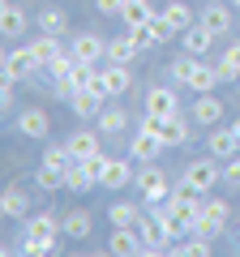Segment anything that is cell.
Wrapping results in <instances>:
<instances>
[{
	"mask_svg": "<svg viewBox=\"0 0 240 257\" xmlns=\"http://www.w3.org/2000/svg\"><path fill=\"white\" fill-rule=\"evenodd\" d=\"M142 128L159 133L163 146H185L189 142V124L180 120V111H176V116H142Z\"/></svg>",
	"mask_w": 240,
	"mask_h": 257,
	"instance_id": "1",
	"label": "cell"
},
{
	"mask_svg": "<svg viewBox=\"0 0 240 257\" xmlns=\"http://www.w3.org/2000/svg\"><path fill=\"white\" fill-rule=\"evenodd\" d=\"M133 184H138V193H142V202H150V206H159L163 197H172V184H167V176L159 172L155 163H146L138 176H133Z\"/></svg>",
	"mask_w": 240,
	"mask_h": 257,
	"instance_id": "2",
	"label": "cell"
},
{
	"mask_svg": "<svg viewBox=\"0 0 240 257\" xmlns=\"http://www.w3.org/2000/svg\"><path fill=\"white\" fill-rule=\"evenodd\" d=\"M219 176H223V172H219V163H214V155H206V159H193V163L185 167V184H189V189H197L202 197L214 189V184H219Z\"/></svg>",
	"mask_w": 240,
	"mask_h": 257,
	"instance_id": "3",
	"label": "cell"
},
{
	"mask_svg": "<svg viewBox=\"0 0 240 257\" xmlns=\"http://www.w3.org/2000/svg\"><path fill=\"white\" fill-rule=\"evenodd\" d=\"M223 223H227V202H219V197H210V202H202V219H197V236L214 240L223 231Z\"/></svg>",
	"mask_w": 240,
	"mask_h": 257,
	"instance_id": "4",
	"label": "cell"
},
{
	"mask_svg": "<svg viewBox=\"0 0 240 257\" xmlns=\"http://www.w3.org/2000/svg\"><path fill=\"white\" fill-rule=\"evenodd\" d=\"M35 69H43L39 64V56H35V47H13L9 56H5V77H13V82H22V77H30Z\"/></svg>",
	"mask_w": 240,
	"mask_h": 257,
	"instance_id": "5",
	"label": "cell"
},
{
	"mask_svg": "<svg viewBox=\"0 0 240 257\" xmlns=\"http://www.w3.org/2000/svg\"><path fill=\"white\" fill-rule=\"evenodd\" d=\"M180 111V99H176L172 86H155L146 90V116H176Z\"/></svg>",
	"mask_w": 240,
	"mask_h": 257,
	"instance_id": "6",
	"label": "cell"
},
{
	"mask_svg": "<svg viewBox=\"0 0 240 257\" xmlns=\"http://www.w3.org/2000/svg\"><path fill=\"white\" fill-rule=\"evenodd\" d=\"M159 150H163V142H159V133H150V128H142L138 138L129 142V159L133 163H155Z\"/></svg>",
	"mask_w": 240,
	"mask_h": 257,
	"instance_id": "7",
	"label": "cell"
},
{
	"mask_svg": "<svg viewBox=\"0 0 240 257\" xmlns=\"http://www.w3.org/2000/svg\"><path fill=\"white\" fill-rule=\"evenodd\" d=\"M107 253H116V257H138V253H142L138 227H116V231L107 236Z\"/></svg>",
	"mask_w": 240,
	"mask_h": 257,
	"instance_id": "8",
	"label": "cell"
},
{
	"mask_svg": "<svg viewBox=\"0 0 240 257\" xmlns=\"http://www.w3.org/2000/svg\"><path fill=\"white\" fill-rule=\"evenodd\" d=\"M99 82H103V90H107V94H125L133 86V73H129V64L107 60V69H99Z\"/></svg>",
	"mask_w": 240,
	"mask_h": 257,
	"instance_id": "9",
	"label": "cell"
},
{
	"mask_svg": "<svg viewBox=\"0 0 240 257\" xmlns=\"http://www.w3.org/2000/svg\"><path fill=\"white\" fill-rule=\"evenodd\" d=\"M99 184L103 189H125V184H133V159H107Z\"/></svg>",
	"mask_w": 240,
	"mask_h": 257,
	"instance_id": "10",
	"label": "cell"
},
{
	"mask_svg": "<svg viewBox=\"0 0 240 257\" xmlns=\"http://www.w3.org/2000/svg\"><path fill=\"white\" fill-rule=\"evenodd\" d=\"M47 128H52V120H47L43 107H26L18 116V133L22 138H47Z\"/></svg>",
	"mask_w": 240,
	"mask_h": 257,
	"instance_id": "11",
	"label": "cell"
},
{
	"mask_svg": "<svg viewBox=\"0 0 240 257\" xmlns=\"http://www.w3.org/2000/svg\"><path fill=\"white\" fill-rule=\"evenodd\" d=\"M193 120H197L202 128H214V124L223 120V103L214 99L210 90H206V94H197V103H193Z\"/></svg>",
	"mask_w": 240,
	"mask_h": 257,
	"instance_id": "12",
	"label": "cell"
},
{
	"mask_svg": "<svg viewBox=\"0 0 240 257\" xmlns=\"http://www.w3.org/2000/svg\"><path fill=\"white\" fill-rule=\"evenodd\" d=\"M69 52H73L77 56V60H103V56H107V43H103V39L99 35H90V30H86V35H77L73 39V47H69Z\"/></svg>",
	"mask_w": 240,
	"mask_h": 257,
	"instance_id": "13",
	"label": "cell"
},
{
	"mask_svg": "<svg viewBox=\"0 0 240 257\" xmlns=\"http://www.w3.org/2000/svg\"><path fill=\"white\" fill-rule=\"evenodd\" d=\"M103 99H107V94H99V90H77L69 103H73V116H82V120H99Z\"/></svg>",
	"mask_w": 240,
	"mask_h": 257,
	"instance_id": "14",
	"label": "cell"
},
{
	"mask_svg": "<svg viewBox=\"0 0 240 257\" xmlns=\"http://www.w3.org/2000/svg\"><path fill=\"white\" fill-rule=\"evenodd\" d=\"M223 77H219V64H210V60H197V69H193V77H189V90L193 94H206V90H214Z\"/></svg>",
	"mask_w": 240,
	"mask_h": 257,
	"instance_id": "15",
	"label": "cell"
},
{
	"mask_svg": "<svg viewBox=\"0 0 240 257\" xmlns=\"http://www.w3.org/2000/svg\"><path fill=\"white\" fill-rule=\"evenodd\" d=\"M210 155L223 159L227 163L231 155H240V138H236V128H214L210 133Z\"/></svg>",
	"mask_w": 240,
	"mask_h": 257,
	"instance_id": "16",
	"label": "cell"
},
{
	"mask_svg": "<svg viewBox=\"0 0 240 257\" xmlns=\"http://www.w3.org/2000/svg\"><path fill=\"white\" fill-rule=\"evenodd\" d=\"M65 146H69V155H73L77 163H82V159H90V155H99V138H94L90 128H77L73 138L65 142Z\"/></svg>",
	"mask_w": 240,
	"mask_h": 257,
	"instance_id": "17",
	"label": "cell"
},
{
	"mask_svg": "<svg viewBox=\"0 0 240 257\" xmlns=\"http://www.w3.org/2000/svg\"><path fill=\"white\" fill-rule=\"evenodd\" d=\"M210 39H214V30H210V26H202V22H193V26L185 30V52L206 56V52H210Z\"/></svg>",
	"mask_w": 240,
	"mask_h": 257,
	"instance_id": "18",
	"label": "cell"
},
{
	"mask_svg": "<svg viewBox=\"0 0 240 257\" xmlns=\"http://www.w3.org/2000/svg\"><path fill=\"white\" fill-rule=\"evenodd\" d=\"M60 231H65V227H60V223H56L52 214L26 219V236H30V240H52V244H56V236H60Z\"/></svg>",
	"mask_w": 240,
	"mask_h": 257,
	"instance_id": "19",
	"label": "cell"
},
{
	"mask_svg": "<svg viewBox=\"0 0 240 257\" xmlns=\"http://www.w3.org/2000/svg\"><path fill=\"white\" fill-rule=\"evenodd\" d=\"M26 210H30V197L22 189H5V197H0V214L5 219H26Z\"/></svg>",
	"mask_w": 240,
	"mask_h": 257,
	"instance_id": "20",
	"label": "cell"
},
{
	"mask_svg": "<svg viewBox=\"0 0 240 257\" xmlns=\"http://www.w3.org/2000/svg\"><path fill=\"white\" fill-rule=\"evenodd\" d=\"M60 227H65L69 240H86V236H90V214H86V210H69L65 219H60Z\"/></svg>",
	"mask_w": 240,
	"mask_h": 257,
	"instance_id": "21",
	"label": "cell"
},
{
	"mask_svg": "<svg viewBox=\"0 0 240 257\" xmlns=\"http://www.w3.org/2000/svg\"><path fill=\"white\" fill-rule=\"evenodd\" d=\"M120 18H125V26H146L155 18V9H150V0H125Z\"/></svg>",
	"mask_w": 240,
	"mask_h": 257,
	"instance_id": "22",
	"label": "cell"
},
{
	"mask_svg": "<svg viewBox=\"0 0 240 257\" xmlns=\"http://www.w3.org/2000/svg\"><path fill=\"white\" fill-rule=\"evenodd\" d=\"M0 30L9 39H18L22 30H26V13H22L18 5H0Z\"/></svg>",
	"mask_w": 240,
	"mask_h": 257,
	"instance_id": "23",
	"label": "cell"
},
{
	"mask_svg": "<svg viewBox=\"0 0 240 257\" xmlns=\"http://www.w3.org/2000/svg\"><path fill=\"white\" fill-rule=\"evenodd\" d=\"M107 60H116V64H133V60H138V43H133L129 35H125V39H107Z\"/></svg>",
	"mask_w": 240,
	"mask_h": 257,
	"instance_id": "24",
	"label": "cell"
},
{
	"mask_svg": "<svg viewBox=\"0 0 240 257\" xmlns=\"http://www.w3.org/2000/svg\"><path fill=\"white\" fill-rule=\"evenodd\" d=\"M155 223H159V231H163V236L167 240H172V244H176V240H180V236H185V223H180V219H176V210H172V206H167V210H155Z\"/></svg>",
	"mask_w": 240,
	"mask_h": 257,
	"instance_id": "25",
	"label": "cell"
},
{
	"mask_svg": "<svg viewBox=\"0 0 240 257\" xmlns=\"http://www.w3.org/2000/svg\"><path fill=\"white\" fill-rule=\"evenodd\" d=\"M197 22H202V26H210L214 35H223V30L231 26V13L223 9V5H214V0H210V5L202 9V18H197Z\"/></svg>",
	"mask_w": 240,
	"mask_h": 257,
	"instance_id": "26",
	"label": "cell"
},
{
	"mask_svg": "<svg viewBox=\"0 0 240 257\" xmlns=\"http://www.w3.org/2000/svg\"><path fill=\"white\" fill-rule=\"evenodd\" d=\"M214 64H219V77H223V82H240V43H231Z\"/></svg>",
	"mask_w": 240,
	"mask_h": 257,
	"instance_id": "27",
	"label": "cell"
},
{
	"mask_svg": "<svg viewBox=\"0 0 240 257\" xmlns=\"http://www.w3.org/2000/svg\"><path fill=\"white\" fill-rule=\"evenodd\" d=\"M197 60H202V56H193V52L176 56V60H172V69H167V73H172V82H176V86H189V77H193Z\"/></svg>",
	"mask_w": 240,
	"mask_h": 257,
	"instance_id": "28",
	"label": "cell"
},
{
	"mask_svg": "<svg viewBox=\"0 0 240 257\" xmlns=\"http://www.w3.org/2000/svg\"><path fill=\"white\" fill-rule=\"evenodd\" d=\"M159 13H163V18L172 22L176 30H189V26H193V9H189L185 0H172V5H163V9H159Z\"/></svg>",
	"mask_w": 240,
	"mask_h": 257,
	"instance_id": "29",
	"label": "cell"
},
{
	"mask_svg": "<svg viewBox=\"0 0 240 257\" xmlns=\"http://www.w3.org/2000/svg\"><path fill=\"white\" fill-rule=\"evenodd\" d=\"M56 39H60V35H39L35 43H30V47H35V56H39V64H43V69H47V60H56V56H65V47L56 43Z\"/></svg>",
	"mask_w": 240,
	"mask_h": 257,
	"instance_id": "30",
	"label": "cell"
},
{
	"mask_svg": "<svg viewBox=\"0 0 240 257\" xmlns=\"http://www.w3.org/2000/svg\"><path fill=\"white\" fill-rule=\"evenodd\" d=\"M90 184H99V180H94V176L86 172L82 163H73V167H69V176H65V189H69V193H86Z\"/></svg>",
	"mask_w": 240,
	"mask_h": 257,
	"instance_id": "31",
	"label": "cell"
},
{
	"mask_svg": "<svg viewBox=\"0 0 240 257\" xmlns=\"http://www.w3.org/2000/svg\"><path fill=\"white\" fill-rule=\"evenodd\" d=\"M138 219H142V210H138L133 202L111 206V227H138Z\"/></svg>",
	"mask_w": 240,
	"mask_h": 257,
	"instance_id": "32",
	"label": "cell"
},
{
	"mask_svg": "<svg viewBox=\"0 0 240 257\" xmlns=\"http://www.w3.org/2000/svg\"><path fill=\"white\" fill-rule=\"evenodd\" d=\"M125 124H129V116H125L120 107H103V111H99V128L107 133V138H111V133H120Z\"/></svg>",
	"mask_w": 240,
	"mask_h": 257,
	"instance_id": "33",
	"label": "cell"
},
{
	"mask_svg": "<svg viewBox=\"0 0 240 257\" xmlns=\"http://www.w3.org/2000/svg\"><path fill=\"white\" fill-rule=\"evenodd\" d=\"M39 26H43V35H65L69 18L60 9H43V13H39Z\"/></svg>",
	"mask_w": 240,
	"mask_h": 257,
	"instance_id": "34",
	"label": "cell"
},
{
	"mask_svg": "<svg viewBox=\"0 0 240 257\" xmlns=\"http://www.w3.org/2000/svg\"><path fill=\"white\" fill-rule=\"evenodd\" d=\"M65 176H69V172H60V167H47V163H39L35 180L43 184V189H65Z\"/></svg>",
	"mask_w": 240,
	"mask_h": 257,
	"instance_id": "35",
	"label": "cell"
},
{
	"mask_svg": "<svg viewBox=\"0 0 240 257\" xmlns=\"http://www.w3.org/2000/svg\"><path fill=\"white\" fill-rule=\"evenodd\" d=\"M146 26H150V35H155V43H167V39L176 35V26H172L167 18H163V13H155V18H150Z\"/></svg>",
	"mask_w": 240,
	"mask_h": 257,
	"instance_id": "36",
	"label": "cell"
},
{
	"mask_svg": "<svg viewBox=\"0 0 240 257\" xmlns=\"http://www.w3.org/2000/svg\"><path fill=\"white\" fill-rule=\"evenodd\" d=\"M22 253H26V257H43V253H56V244H52V240H30V236H22Z\"/></svg>",
	"mask_w": 240,
	"mask_h": 257,
	"instance_id": "37",
	"label": "cell"
},
{
	"mask_svg": "<svg viewBox=\"0 0 240 257\" xmlns=\"http://www.w3.org/2000/svg\"><path fill=\"white\" fill-rule=\"evenodd\" d=\"M47 73L60 82V77H69L73 73V52H65V56H56V60H47Z\"/></svg>",
	"mask_w": 240,
	"mask_h": 257,
	"instance_id": "38",
	"label": "cell"
},
{
	"mask_svg": "<svg viewBox=\"0 0 240 257\" xmlns=\"http://www.w3.org/2000/svg\"><path fill=\"white\" fill-rule=\"evenodd\" d=\"M210 244H214V240L197 236V240H189V244H176V253H185V257H206V253H210Z\"/></svg>",
	"mask_w": 240,
	"mask_h": 257,
	"instance_id": "39",
	"label": "cell"
},
{
	"mask_svg": "<svg viewBox=\"0 0 240 257\" xmlns=\"http://www.w3.org/2000/svg\"><path fill=\"white\" fill-rule=\"evenodd\" d=\"M129 39L138 43V52H146V47L155 43V35H150V26H129Z\"/></svg>",
	"mask_w": 240,
	"mask_h": 257,
	"instance_id": "40",
	"label": "cell"
},
{
	"mask_svg": "<svg viewBox=\"0 0 240 257\" xmlns=\"http://www.w3.org/2000/svg\"><path fill=\"white\" fill-rule=\"evenodd\" d=\"M82 167H86V172L94 176V180H99V176H103V167H107V155H103V150H99V155H90V159H82Z\"/></svg>",
	"mask_w": 240,
	"mask_h": 257,
	"instance_id": "41",
	"label": "cell"
},
{
	"mask_svg": "<svg viewBox=\"0 0 240 257\" xmlns=\"http://www.w3.org/2000/svg\"><path fill=\"white\" fill-rule=\"evenodd\" d=\"M223 180H227L231 189H240V155L227 159V167H223Z\"/></svg>",
	"mask_w": 240,
	"mask_h": 257,
	"instance_id": "42",
	"label": "cell"
},
{
	"mask_svg": "<svg viewBox=\"0 0 240 257\" xmlns=\"http://www.w3.org/2000/svg\"><path fill=\"white\" fill-rule=\"evenodd\" d=\"M13 86H18L13 77H0V107H5V111L13 107Z\"/></svg>",
	"mask_w": 240,
	"mask_h": 257,
	"instance_id": "43",
	"label": "cell"
},
{
	"mask_svg": "<svg viewBox=\"0 0 240 257\" xmlns=\"http://www.w3.org/2000/svg\"><path fill=\"white\" fill-rule=\"evenodd\" d=\"M94 5H99V13H120L125 9V0H94Z\"/></svg>",
	"mask_w": 240,
	"mask_h": 257,
	"instance_id": "44",
	"label": "cell"
},
{
	"mask_svg": "<svg viewBox=\"0 0 240 257\" xmlns=\"http://www.w3.org/2000/svg\"><path fill=\"white\" fill-rule=\"evenodd\" d=\"M231 128H236V138H240V120H236V124H231Z\"/></svg>",
	"mask_w": 240,
	"mask_h": 257,
	"instance_id": "45",
	"label": "cell"
},
{
	"mask_svg": "<svg viewBox=\"0 0 240 257\" xmlns=\"http://www.w3.org/2000/svg\"><path fill=\"white\" fill-rule=\"evenodd\" d=\"M231 5H236V9H240V0H231Z\"/></svg>",
	"mask_w": 240,
	"mask_h": 257,
	"instance_id": "46",
	"label": "cell"
},
{
	"mask_svg": "<svg viewBox=\"0 0 240 257\" xmlns=\"http://www.w3.org/2000/svg\"><path fill=\"white\" fill-rule=\"evenodd\" d=\"M236 240H240V227H236Z\"/></svg>",
	"mask_w": 240,
	"mask_h": 257,
	"instance_id": "47",
	"label": "cell"
}]
</instances>
